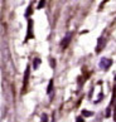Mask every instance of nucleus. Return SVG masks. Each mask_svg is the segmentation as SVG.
<instances>
[{"label":"nucleus","instance_id":"obj_8","mask_svg":"<svg viewBox=\"0 0 116 122\" xmlns=\"http://www.w3.org/2000/svg\"><path fill=\"white\" fill-rule=\"evenodd\" d=\"M44 5H46V0H41V3L38 4V9H42Z\"/></svg>","mask_w":116,"mask_h":122},{"label":"nucleus","instance_id":"obj_9","mask_svg":"<svg viewBox=\"0 0 116 122\" xmlns=\"http://www.w3.org/2000/svg\"><path fill=\"white\" fill-rule=\"evenodd\" d=\"M82 112H83V116H86V117L92 116V113H91V112H88V111H82Z\"/></svg>","mask_w":116,"mask_h":122},{"label":"nucleus","instance_id":"obj_7","mask_svg":"<svg viewBox=\"0 0 116 122\" xmlns=\"http://www.w3.org/2000/svg\"><path fill=\"white\" fill-rule=\"evenodd\" d=\"M52 89H53V79L49 81V84H48V89H47V93L51 96V93H52Z\"/></svg>","mask_w":116,"mask_h":122},{"label":"nucleus","instance_id":"obj_3","mask_svg":"<svg viewBox=\"0 0 116 122\" xmlns=\"http://www.w3.org/2000/svg\"><path fill=\"white\" fill-rule=\"evenodd\" d=\"M30 38H33V20L28 21V35H26L25 40H28Z\"/></svg>","mask_w":116,"mask_h":122},{"label":"nucleus","instance_id":"obj_10","mask_svg":"<svg viewBox=\"0 0 116 122\" xmlns=\"http://www.w3.org/2000/svg\"><path fill=\"white\" fill-rule=\"evenodd\" d=\"M42 118H43V122H48V117H47L46 113H43V115H42Z\"/></svg>","mask_w":116,"mask_h":122},{"label":"nucleus","instance_id":"obj_6","mask_svg":"<svg viewBox=\"0 0 116 122\" xmlns=\"http://www.w3.org/2000/svg\"><path fill=\"white\" fill-rule=\"evenodd\" d=\"M39 64H41V59H39V58H35V59L33 61V68L37 69Z\"/></svg>","mask_w":116,"mask_h":122},{"label":"nucleus","instance_id":"obj_12","mask_svg":"<svg viewBox=\"0 0 116 122\" xmlns=\"http://www.w3.org/2000/svg\"><path fill=\"white\" fill-rule=\"evenodd\" d=\"M114 91H115V94H114V97H116V84H115V88H114Z\"/></svg>","mask_w":116,"mask_h":122},{"label":"nucleus","instance_id":"obj_11","mask_svg":"<svg viewBox=\"0 0 116 122\" xmlns=\"http://www.w3.org/2000/svg\"><path fill=\"white\" fill-rule=\"evenodd\" d=\"M77 122H83V118H82V117H78V118H77Z\"/></svg>","mask_w":116,"mask_h":122},{"label":"nucleus","instance_id":"obj_5","mask_svg":"<svg viewBox=\"0 0 116 122\" xmlns=\"http://www.w3.org/2000/svg\"><path fill=\"white\" fill-rule=\"evenodd\" d=\"M29 67H26V69H25V74H24V82H23V84H24V87L26 84H28V79H29Z\"/></svg>","mask_w":116,"mask_h":122},{"label":"nucleus","instance_id":"obj_4","mask_svg":"<svg viewBox=\"0 0 116 122\" xmlns=\"http://www.w3.org/2000/svg\"><path fill=\"white\" fill-rule=\"evenodd\" d=\"M104 47H105V38H100L99 44H97V47H96V53H100L101 48H104Z\"/></svg>","mask_w":116,"mask_h":122},{"label":"nucleus","instance_id":"obj_1","mask_svg":"<svg viewBox=\"0 0 116 122\" xmlns=\"http://www.w3.org/2000/svg\"><path fill=\"white\" fill-rule=\"evenodd\" d=\"M111 64H112V61H111L110 58H101V59H100V63H99L100 68L104 69V71L109 69Z\"/></svg>","mask_w":116,"mask_h":122},{"label":"nucleus","instance_id":"obj_2","mask_svg":"<svg viewBox=\"0 0 116 122\" xmlns=\"http://www.w3.org/2000/svg\"><path fill=\"white\" fill-rule=\"evenodd\" d=\"M72 31H68V33H67L66 35H64V38L63 39H62V43H61V47L62 48H67V47H68V44L71 43V40H72Z\"/></svg>","mask_w":116,"mask_h":122}]
</instances>
